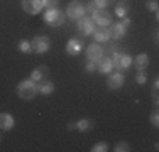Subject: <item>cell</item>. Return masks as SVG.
I'll list each match as a JSON object with an SVG mask.
<instances>
[{"label":"cell","instance_id":"obj_22","mask_svg":"<svg viewBox=\"0 0 159 152\" xmlns=\"http://www.w3.org/2000/svg\"><path fill=\"white\" fill-rule=\"evenodd\" d=\"M108 150V144L105 142V140H102V142H97L95 145L92 147V152H105Z\"/></svg>","mask_w":159,"mask_h":152},{"label":"cell","instance_id":"obj_32","mask_svg":"<svg viewBox=\"0 0 159 152\" xmlns=\"http://www.w3.org/2000/svg\"><path fill=\"white\" fill-rule=\"evenodd\" d=\"M68 130H76V122H71V123H68Z\"/></svg>","mask_w":159,"mask_h":152},{"label":"cell","instance_id":"obj_1","mask_svg":"<svg viewBox=\"0 0 159 152\" xmlns=\"http://www.w3.org/2000/svg\"><path fill=\"white\" fill-rule=\"evenodd\" d=\"M17 96L20 98V100H34V98L37 96V83L32 81L31 78H25L22 79L20 83L17 85Z\"/></svg>","mask_w":159,"mask_h":152},{"label":"cell","instance_id":"obj_13","mask_svg":"<svg viewBox=\"0 0 159 152\" xmlns=\"http://www.w3.org/2000/svg\"><path fill=\"white\" fill-rule=\"evenodd\" d=\"M112 27H110V37L112 39H115V41H120L122 37H125V34H127V25L124 24L122 20L120 22H115V24H110Z\"/></svg>","mask_w":159,"mask_h":152},{"label":"cell","instance_id":"obj_25","mask_svg":"<svg viewBox=\"0 0 159 152\" xmlns=\"http://www.w3.org/2000/svg\"><path fill=\"white\" fill-rule=\"evenodd\" d=\"M135 83H137V85H146V83H147V74H146V71H139L137 76H135Z\"/></svg>","mask_w":159,"mask_h":152},{"label":"cell","instance_id":"obj_20","mask_svg":"<svg viewBox=\"0 0 159 152\" xmlns=\"http://www.w3.org/2000/svg\"><path fill=\"white\" fill-rule=\"evenodd\" d=\"M17 49H19L20 52H24V54H31V52H32L31 41H27V39H20V41H19V44H17Z\"/></svg>","mask_w":159,"mask_h":152},{"label":"cell","instance_id":"obj_14","mask_svg":"<svg viewBox=\"0 0 159 152\" xmlns=\"http://www.w3.org/2000/svg\"><path fill=\"white\" fill-rule=\"evenodd\" d=\"M81 49H83V41L78 39V37H73L66 44V54L68 56H78L81 52Z\"/></svg>","mask_w":159,"mask_h":152},{"label":"cell","instance_id":"obj_17","mask_svg":"<svg viewBox=\"0 0 159 152\" xmlns=\"http://www.w3.org/2000/svg\"><path fill=\"white\" fill-rule=\"evenodd\" d=\"M56 86L52 81H49V79H44V81L37 83V91H39L41 95H44V96H49L51 93H54Z\"/></svg>","mask_w":159,"mask_h":152},{"label":"cell","instance_id":"obj_33","mask_svg":"<svg viewBox=\"0 0 159 152\" xmlns=\"http://www.w3.org/2000/svg\"><path fill=\"white\" fill-rule=\"evenodd\" d=\"M0 140H2V135H0Z\"/></svg>","mask_w":159,"mask_h":152},{"label":"cell","instance_id":"obj_34","mask_svg":"<svg viewBox=\"0 0 159 152\" xmlns=\"http://www.w3.org/2000/svg\"><path fill=\"white\" fill-rule=\"evenodd\" d=\"M122 2H125V0H122Z\"/></svg>","mask_w":159,"mask_h":152},{"label":"cell","instance_id":"obj_26","mask_svg":"<svg viewBox=\"0 0 159 152\" xmlns=\"http://www.w3.org/2000/svg\"><path fill=\"white\" fill-rule=\"evenodd\" d=\"M93 2L97 3L98 9H107V7H108V5H112V3L115 2V0H93Z\"/></svg>","mask_w":159,"mask_h":152},{"label":"cell","instance_id":"obj_21","mask_svg":"<svg viewBox=\"0 0 159 152\" xmlns=\"http://www.w3.org/2000/svg\"><path fill=\"white\" fill-rule=\"evenodd\" d=\"M127 14H129V5L125 2H120V3H117L115 5V15L117 17H127Z\"/></svg>","mask_w":159,"mask_h":152},{"label":"cell","instance_id":"obj_28","mask_svg":"<svg viewBox=\"0 0 159 152\" xmlns=\"http://www.w3.org/2000/svg\"><path fill=\"white\" fill-rule=\"evenodd\" d=\"M157 88H159V79H154V86H152V101L157 106Z\"/></svg>","mask_w":159,"mask_h":152},{"label":"cell","instance_id":"obj_7","mask_svg":"<svg viewBox=\"0 0 159 152\" xmlns=\"http://www.w3.org/2000/svg\"><path fill=\"white\" fill-rule=\"evenodd\" d=\"M92 19L95 22V25H110L112 24V14L107 9H98L97 12L92 14Z\"/></svg>","mask_w":159,"mask_h":152},{"label":"cell","instance_id":"obj_5","mask_svg":"<svg viewBox=\"0 0 159 152\" xmlns=\"http://www.w3.org/2000/svg\"><path fill=\"white\" fill-rule=\"evenodd\" d=\"M31 46H32V52L44 54V52H48L51 49V39L48 36H36L31 41Z\"/></svg>","mask_w":159,"mask_h":152},{"label":"cell","instance_id":"obj_29","mask_svg":"<svg viewBox=\"0 0 159 152\" xmlns=\"http://www.w3.org/2000/svg\"><path fill=\"white\" fill-rule=\"evenodd\" d=\"M41 2H43V7H46V9H54L59 3V0H41Z\"/></svg>","mask_w":159,"mask_h":152},{"label":"cell","instance_id":"obj_11","mask_svg":"<svg viewBox=\"0 0 159 152\" xmlns=\"http://www.w3.org/2000/svg\"><path fill=\"white\" fill-rule=\"evenodd\" d=\"M97 71L100 74H110L113 71V63L110 56H102L100 59L97 61Z\"/></svg>","mask_w":159,"mask_h":152},{"label":"cell","instance_id":"obj_8","mask_svg":"<svg viewBox=\"0 0 159 152\" xmlns=\"http://www.w3.org/2000/svg\"><path fill=\"white\" fill-rule=\"evenodd\" d=\"M20 5H22V10H24L25 14H29V15H37L44 9L41 0H22Z\"/></svg>","mask_w":159,"mask_h":152},{"label":"cell","instance_id":"obj_27","mask_svg":"<svg viewBox=\"0 0 159 152\" xmlns=\"http://www.w3.org/2000/svg\"><path fill=\"white\" fill-rule=\"evenodd\" d=\"M85 71H86V73H95V71H97V63H95V61H88V59H86Z\"/></svg>","mask_w":159,"mask_h":152},{"label":"cell","instance_id":"obj_23","mask_svg":"<svg viewBox=\"0 0 159 152\" xmlns=\"http://www.w3.org/2000/svg\"><path fill=\"white\" fill-rule=\"evenodd\" d=\"M146 9H147V10H151L152 14H156V15H157V12H159V3L156 2V0H149V2L146 3Z\"/></svg>","mask_w":159,"mask_h":152},{"label":"cell","instance_id":"obj_15","mask_svg":"<svg viewBox=\"0 0 159 152\" xmlns=\"http://www.w3.org/2000/svg\"><path fill=\"white\" fill-rule=\"evenodd\" d=\"M14 127H16V118L7 112L0 113V128H2V130L9 132V130H12Z\"/></svg>","mask_w":159,"mask_h":152},{"label":"cell","instance_id":"obj_12","mask_svg":"<svg viewBox=\"0 0 159 152\" xmlns=\"http://www.w3.org/2000/svg\"><path fill=\"white\" fill-rule=\"evenodd\" d=\"M103 54H105L103 47H102L98 42L97 44L93 42V44H90L88 47H86V59H88V61H95V63H97V61L100 59Z\"/></svg>","mask_w":159,"mask_h":152},{"label":"cell","instance_id":"obj_18","mask_svg":"<svg viewBox=\"0 0 159 152\" xmlns=\"http://www.w3.org/2000/svg\"><path fill=\"white\" fill-rule=\"evenodd\" d=\"M132 63L135 64L137 71H146V68L149 66V56H147L146 52H141V54L135 58V61H132Z\"/></svg>","mask_w":159,"mask_h":152},{"label":"cell","instance_id":"obj_9","mask_svg":"<svg viewBox=\"0 0 159 152\" xmlns=\"http://www.w3.org/2000/svg\"><path fill=\"white\" fill-rule=\"evenodd\" d=\"M124 83H125V76L122 74V71H115V73L108 74V79H107V86L110 90H119L124 86Z\"/></svg>","mask_w":159,"mask_h":152},{"label":"cell","instance_id":"obj_3","mask_svg":"<svg viewBox=\"0 0 159 152\" xmlns=\"http://www.w3.org/2000/svg\"><path fill=\"white\" fill-rule=\"evenodd\" d=\"M110 58H112V63H113V69H117V71H127V69H130L132 61H134L129 54H125V52H120V51H115Z\"/></svg>","mask_w":159,"mask_h":152},{"label":"cell","instance_id":"obj_6","mask_svg":"<svg viewBox=\"0 0 159 152\" xmlns=\"http://www.w3.org/2000/svg\"><path fill=\"white\" fill-rule=\"evenodd\" d=\"M93 29H95V22H93V19L88 17V15H83V17H80L76 20V30L81 34L83 37L92 36Z\"/></svg>","mask_w":159,"mask_h":152},{"label":"cell","instance_id":"obj_24","mask_svg":"<svg viewBox=\"0 0 159 152\" xmlns=\"http://www.w3.org/2000/svg\"><path fill=\"white\" fill-rule=\"evenodd\" d=\"M113 150H115V152H129V150H130V145H129L127 142H117Z\"/></svg>","mask_w":159,"mask_h":152},{"label":"cell","instance_id":"obj_30","mask_svg":"<svg viewBox=\"0 0 159 152\" xmlns=\"http://www.w3.org/2000/svg\"><path fill=\"white\" fill-rule=\"evenodd\" d=\"M149 120H151V123H152L154 127H157V125H159V112H157V110H154V112L151 113Z\"/></svg>","mask_w":159,"mask_h":152},{"label":"cell","instance_id":"obj_2","mask_svg":"<svg viewBox=\"0 0 159 152\" xmlns=\"http://www.w3.org/2000/svg\"><path fill=\"white\" fill-rule=\"evenodd\" d=\"M64 19H66V15L64 12H61L59 9H48L46 12L43 14V20L46 22L48 25H51V27H59V25L64 24Z\"/></svg>","mask_w":159,"mask_h":152},{"label":"cell","instance_id":"obj_16","mask_svg":"<svg viewBox=\"0 0 159 152\" xmlns=\"http://www.w3.org/2000/svg\"><path fill=\"white\" fill-rule=\"evenodd\" d=\"M48 76H49V68L48 66H37L31 73L29 78L36 83H41V81H44V79H48Z\"/></svg>","mask_w":159,"mask_h":152},{"label":"cell","instance_id":"obj_4","mask_svg":"<svg viewBox=\"0 0 159 152\" xmlns=\"http://www.w3.org/2000/svg\"><path fill=\"white\" fill-rule=\"evenodd\" d=\"M85 12H86V9L80 0H71L66 7V14L64 15H68V19H71V20H78L80 17L85 15Z\"/></svg>","mask_w":159,"mask_h":152},{"label":"cell","instance_id":"obj_31","mask_svg":"<svg viewBox=\"0 0 159 152\" xmlns=\"http://www.w3.org/2000/svg\"><path fill=\"white\" fill-rule=\"evenodd\" d=\"M85 9H86V12H88V14H93V12H97V10H98V7H97V3L93 2V0H90L88 5H85Z\"/></svg>","mask_w":159,"mask_h":152},{"label":"cell","instance_id":"obj_10","mask_svg":"<svg viewBox=\"0 0 159 152\" xmlns=\"http://www.w3.org/2000/svg\"><path fill=\"white\" fill-rule=\"evenodd\" d=\"M92 36H93V39L97 41V42H108V41L112 39L110 37V27H105V25H98V27L93 29V32H92Z\"/></svg>","mask_w":159,"mask_h":152},{"label":"cell","instance_id":"obj_19","mask_svg":"<svg viewBox=\"0 0 159 152\" xmlns=\"http://www.w3.org/2000/svg\"><path fill=\"white\" fill-rule=\"evenodd\" d=\"M93 125H95V122H93V120H90V118H80L76 122V130H80V132H88V130H92V128H93Z\"/></svg>","mask_w":159,"mask_h":152}]
</instances>
